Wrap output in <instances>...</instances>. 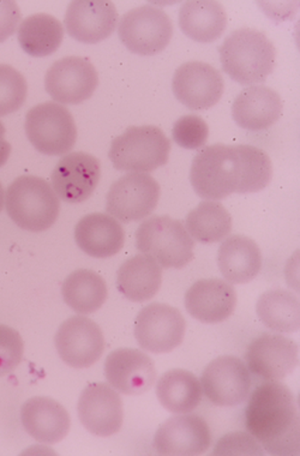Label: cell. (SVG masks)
Listing matches in <instances>:
<instances>
[{
  "label": "cell",
  "mask_w": 300,
  "mask_h": 456,
  "mask_svg": "<svg viewBox=\"0 0 300 456\" xmlns=\"http://www.w3.org/2000/svg\"><path fill=\"white\" fill-rule=\"evenodd\" d=\"M272 177L271 158L249 144L217 143L203 148L192 160L190 182L202 199H226L231 193H254L267 188Z\"/></svg>",
  "instance_id": "6da1fadb"
},
{
  "label": "cell",
  "mask_w": 300,
  "mask_h": 456,
  "mask_svg": "<svg viewBox=\"0 0 300 456\" xmlns=\"http://www.w3.org/2000/svg\"><path fill=\"white\" fill-rule=\"evenodd\" d=\"M245 428L269 454L299 455L298 403L284 383L256 387L245 409Z\"/></svg>",
  "instance_id": "7a4b0ae2"
},
{
  "label": "cell",
  "mask_w": 300,
  "mask_h": 456,
  "mask_svg": "<svg viewBox=\"0 0 300 456\" xmlns=\"http://www.w3.org/2000/svg\"><path fill=\"white\" fill-rule=\"evenodd\" d=\"M223 70L241 86L265 82L275 68L277 51L265 34L253 28L234 30L219 47Z\"/></svg>",
  "instance_id": "3957f363"
},
{
  "label": "cell",
  "mask_w": 300,
  "mask_h": 456,
  "mask_svg": "<svg viewBox=\"0 0 300 456\" xmlns=\"http://www.w3.org/2000/svg\"><path fill=\"white\" fill-rule=\"evenodd\" d=\"M5 209L17 226L39 233L56 224L61 202L45 179L20 175L6 190Z\"/></svg>",
  "instance_id": "277c9868"
},
{
  "label": "cell",
  "mask_w": 300,
  "mask_h": 456,
  "mask_svg": "<svg viewBox=\"0 0 300 456\" xmlns=\"http://www.w3.org/2000/svg\"><path fill=\"white\" fill-rule=\"evenodd\" d=\"M136 248L165 269H182L194 260V240L182 221L168 216L144 220L137 228Z\"/></svg>",
  "instance_id": "5b68a950"
},
{
  "label": "cell",
  "mask_w": 300,
  "mask_h": 456,
  "mask_svg": "<svg viewBox=\"0 0 300 456\" xmlns=\"http://www.w3.org/2000/svg\"><path fill=\"white\" fill-rule=\"evenodd\" d=\"M171 142L160 127L131 126L113 140L109 158L118 171H154L166 165Z\"/></svg>",
  "instance_id": "8992f818"
},
{
  "label": "cell",
  "mask_w": 300,
  "mask_h": 456,
  "mask_svg": "<svg viewBox=\"0 0 300 456\" xmlns=\"http://www.w3.org/2000/svg\"><path fill=\"white\" fill-rule=\"evenodd\" d=\"M26 134L41 154L56 157L69 153L77 140V127L67 107L57 102L34 106L26 116Z\"/></svg>",
  "instance_id": "52a82bcc"
},
{
  "label": "cell",
  "mask_w": 300,
  "mask_h": 456,
  "mask_svg": "<svg viewBox=\"0 0 300 456\" xmlns=\"http://www.w3.org/2000/svg\"><path fill=\"white\" fill-rule=\"evenodd\" d=\"M118 36L127 50L150 57L168 46L174 37V24L164 10L143 5L130 10L122 17Z\"/></svg>",
  "instance_id": "ba28073f"
},
{
  "label": "cell",
  "mask_w": 300,
  "mask_h": 456,
  "mask_svg": "<svg viewBox=\"0 0 300 456\" xmlns=\"http://www.w3.org/2000/svg\"><path fill=\"white\" fill-rule=\"evenodd\" d=\"M160 200V185L150 175L130 172L113 183L106 196V212L124 224L150 216Z\"/></svg>",
  "instance_id": "9c48e42d"
},
{
  "label": "cell",
  "mask_w": 300,
  "mask_h": 456,
  "mask_svg": "<svg viewBox=\"0 0 300 456\" xmlns=\"http://www.w3.org/2000/svg\"><path fill=\"white\" fill-rule=\"evenodd\" d=\"M186 322L181 311L167 304L143 307L134 320V338L143 350L168 354L184 340Z\"/></svg>",
  "instance_id": "30bf717a"
},
{
  "label": "cell",
  "mask_w": 300,
  "mask_h": 456,
  "mask_svg": "<svg viewBox=\"0 0 300 456\" xmlns=\"http://www.w3.org/2000/svg\"><path fill=\"white\" fill-rule=\"evenodd\" d=\"M201 386L209 402L219 407L240 405L249 396L253 379L247 366L234 355H222L202 372Z\"/></svg>",
  "instance_id": "8fae6325"
},
{
  "label": "cell",
  "mask_w": 300,
  "mask_h": 456,
  "mask_svg": "<svg viewBox=\"0 0 300 456\" xmlns=\"http://www.w3.org/2000/svg\"><path fill=\"white\" fill-rule=\"evenodd\" d=\"M247 369L264 381H281L299 364V347L285 335L264 333L254 338L245 354Z\"/></svg>",
  "instance_id": "7c38bea8"
},
{
  "label": "cell",
  "mask_w": 300,
  "mask_h": 456,
  "mask_svg": "<svg viewBox=\"0 0 300 456\" xmlns=\"http://www.w3.org/2000/svg\"><path fill=\"white\" fill-rule=\"evenodd\" d=\"M99 85L94 65L82 57H67L48 69L45 87L51 98L63 105H78L91 98Z\"/></svg>",
  "instance_id": "4fadbf2b"
},
{
  "label": "cell",
  "mask_w": 300,
  "mask_h": 456,
  "mask_svg": "<svg viewBox=\"0 0 300 456\" xmlns=\"http://www.w3.org/2000/svg\"><path fill=\"white\" fill-rule=\"evenodd\" d=\"M54 344L61 361L75 369L94 365L105 351V338L98 324L85 316H74L61 324Z\"/></svg>",
  "instance_id": "5bb4252c"
},
{
  "label": "cell",
  "mask_w": 300,
  "mask_h": 456,
  "mask_svg": "<svg viewBox=\"0 0 300 456\" xmlns=\"http://www.w3.org/2000/svg\"><path fill=\"white\" fill-rule=\"evenodd\" d=\"M100 177L99 159L84 151H74L58 161L51 181L58 199L76 205L87 201L98 188Z\"/></svg>",
  "instance_id": "9a60e30c"
},
{
  "label": "cell",
  "mask_w": 300,
  "mask_h": 456,
  "mask_svg": "<svg viewBox=\"0 0 300 456\" xmlns=\"http://www.w3.org/2000/svg\"><path fill=\"white\" fill-rule=\"evenodd\" d=\"M212 444L209 425L196 414H181L160 425L154 436V449L158 455H201Z\"/></svg>",
  "instance_id": "2e32d148"
},
{
  "label": "cell",
  "mask_w": 300,
  "mask_h": 456,
  "mask_svg": "<svg viewBox=\"0 0 300 456\" xmlns=\"http://www.w3.org/2000/svg\"><path fill=\"white\" fill-rule=\"evenodd\" d=\"M77 412L85 430L95 436H112L123 425L122 397L106 383H91L85 387L79 396Z\"/></svg>",
  "instance_id": "e0dca14e"
},
{
  "label": "cell",
  "mask_w": 300,
  "mask_h": 456,
  "mask_svg": "<svg viewBox=\"0 0 300 456\" xmlns=\"http://www.w3.org/2000/svg\"><path fill=\"white\" fill-rule=\"evenodd\" d=\"M222 74L210 64L189 61L175 70L172 89L178 102L189 110H208L216 105L223 94Z\"/></svg>",
  "instance_id": "ac0fdd59"
},
{
  "label": "cell",
  "mask_w": 300,
  "mask_h": 456,
  "mask_svg": "<svg viewBox=\"0 0 300 456\" xmlns=\"http://www.w3.org/2000/svg\"><path fill=\"white\" fill-rule=\"evenodd\" d=\"M107 382L126 395H141L154 386L157 369L153 359L136 348H118L107 355Z\"/></svg>",
  "instance_id": "d6986e66"
},
{
  "label": "cell",
  "mask_w": 300,
  "mask_h": 456,
  "mask_svg": "<svg viewBox=\"0 0 300 456\" xmlns=\"http://www.w3.org/2000/svg\"><path fill=\"white\" fill-rule=\"evenodd\" d=\"M64 23L72 39L94 45L115 32L118 12L107 0H76L69 5Z\"/></svg>",
  "instance_id": "ffe728a7"
},
{
  "label": "cell",
  "mask_w": 300,
  "mask_h": 456,
  "mask_svg": "<svg viewBox=\"0 0 300 456\" xmlns=\"http://www.w3.org/2000/svg\"><path fill=\"white\" fill-rule=\"evenodd\" d=\"M185 307L199 322H223L234 313L237 292L232 283L222 279L199 280L185 293Z\"/></svg>",
  "instance_id": "44dd1931"
},
{
  "label": "cell",
  "mask_w": 300,
  "mask_h": 456,
  "mask_svg": "<svg viewBox=\"0 0 300 456\" xmlns=\"http://www.w3.org/2000/svg\"><path fill=\"white\" fill-rule=\"evenodd\" d=\"M24 429L37 442L56 444L70 430V414L61 403L47 396H36L20 409Z\"/></svg>",
  "instance_id": "7402d4cb"
},
{
  "label": "cell",
  "mask_w": 300,
  "mask_h": 456,
  "mask_svg": "<svg viewBox=\"0 0 300 456\" xmlns=\"http://www.w3.org/2000/svg\"><path fill=\"white\" fill-rule=\"evenodd\" d=\"M282 100L279 93L265 86H251L238 94L232 105L237 126L249 131L268 129L280 119Z\"/></svg>",
  "instance_id": "603a6c76"
},
{
  "label": "cell",
  "mask_w": 300,
  "mask_h": 456,
  "mask_svg": "<svg viewBox=\"0 0 300 456\" xmlns=\"http://www.w3.org/2000/svg\"><path fill=\"white\" fill-rule=\"evenodd\" d=\"M77 247L91 257L109 258L118 254L126 243L122 224L103 213L88 214L75 227Z\"/></svg>",
  "instance_id": "cb8c5ba5"
},
{
  "label": "cell",
  "mask_w": 300,
  "mask_h": 456,
  "mask_svg": "<svg viewBox=\"0 0 300 456\" xmlns=\"http://www.w3.org/2000/svg\"><path fill=\"white\" fill-rule=\"evenodd\" d=\"M217 265L230 283L253 281L262 268V252L256 241L241 234L225 238L217 251Z\"/></svg>",
  "instance_id": "d4e9b609"
},
{
  "label": "cell",
  "mask_w": 300,
  "mask_h": 456,
  "mask_svg": "<svg viewBox=\"0 0 300 456\" xmlns=\"http://www.w3.org/2000/svg\"><path fill=\"white\" fill-rule=\"evenodd\" d=\"M162 268L150 256L141 254L124 262L117 273V288L126 299L143 303L161 288Z\"/></svg>",
  "instance_id": "484cf974"
},
{
  "label": "cell",
  "mask_w": 300,
  "mask_h": 456,
  "mask_svg": "<svg viewBox=\"0 0 300 456\" xmlns=\"http://www.w3.org/2000/svg\"><path fill=\"white\" fill-rule=\"evenodd\" d=\"M179 27L190 39L202 44L213 43L225 32V9L214 0L186 2L179 10Z\"/></svg>",
  "instance_id": "4316f807"
},
{
  "label": "cell",
  "mask_w": 300,
  "mask_h": 456,
  "mask_svg": "<svg viewBox=\"0 0 300 456\" xmlns=\"http://www.w3.org/2000/svg\"><path fill=\"white\" fill-rule=\"evenodd\" d=\"M202 393L201 382L188 370H168L157 385L158 402L171 413L192 412L201 403Z\"/></svg>",
  "instance_id": "83f0119b"
},
{
  "label": "cell",
  "mask_w": 300,
  "mask_h": 456,
  "mask_svg": "<svg viewBox=\"0 0 300 456\" xmlns=\"http://www.w3.org/2000/svg\"><path fill=\"white\" fill-rule=\"evenodd\" d=\"M107 293L105 280L89 269H78L71 273L61 286L64 302L81 315H89L98 311L105 304Z\"/></svg>",
  "instance_id": "f1b7e54d"
},
{
  "label": "cell",
  "mask_w": 300,
  "mask_h": 456,
  "mask_svg": "<svg viewBox=\"0 0 300 456\" xmlns=\"http://www.w3.org/2000/svg\"><path fill=\"white\" fill-rule=\"evenodd\" d=\"M63 37V26L56 17L47 13L27 17L17 33L20 48L36 58L53 54L61 47Z\"/></svg>",
  "instance_id": "f546056e"
},
{
  "label": "cell",
  "mask_w": 300,
  "mask_h": 456,
  "mask_svg": "<svg viewBox=\"0 0 300 456\" xmlns=\"http://www.w3.org/2000/svg\"><path fill=\"white\" fill-rule=\"evenodd\" d=\"M257 316L265 327L277 333L299 330L300 305L298 297L288 289H271L257 300Z\"/></svg>",
  "instance_id": "4dcf8cb0"
},
{
  "label": "cell",
  "mask_w": 300,
  "mask_h": 456,
  "mask_svg": "<svg viewBox=\"0 0 300 456\" xmlns=\"http://www.w3.org/2000/svg\"><path fill=\"white\" fill-rule=\"evenodd\" d=\"M186 230L191 238L202 244H213L229 237L232 231V216L222 203H199L186 216Z\"/></svg>",
  "instance_id": "1f68e13d"
},
{
  "label": "cell",
  "mask_w": 300,
  "mask_h": 456,
  "mask_svg": "<svg viewBox=\"0 0 300 456\" xmlns=\"http://www.w3.org/2000/svg\"><path fill=\"white\" fill-rule=\"evenodd\" d=\"M28 85L26 78L10 65L0 64V117L19 110L26 102Z\"/></svg>",
  "instance_id": "d6a6232c"
},
{
  "label": "cell",
  "mask_w": 300,
  "mask_h": 456,
  "mask_svg": "<svg viewBox=\"0 0 300 456\" xmlns=\"http://www.w3.org/2000/svg\"><path fill=\"white\" fill-rule=\"evenodd\" d=\"M209 136V127L201 117L188 114L174 123L172 137L184 150H199L205 146Z\"/></svg>",
  "instance_id": "836d02e7"
},
{
  "label": "cell",
  "mask_w": 300,
  "mask_h": 456,
  "mask_svg": "<svg viewBox=\"0 0 300 456\" xmlns=\"http://www.w3.org/2000/svg\"><path fill=\"white\" fill-rule=\"evenodd\" d=\"M24 342L19 331L0 324V376L9 375L22 362Z\"/></svg>",
  "instance_id": "e575fe53"
},
{
  "label": "cell",
  "mask_w": 300,
  "mask_h": 456,
  "mask_svg": "<svg viewBox=\"0 0 300 456\" xmlns=\"http://www.w3.org/2000/svg\"><path fill=\"white\" fill-rule=\"evenodd\" d=\"M213 455H264V448L249 433H231L217 442Z\"/></svg>",
  "instance_id": "d590c367"
},
{
  "label": "cell",
  "mask_w": 300,
  "mask_h": 456,
  "mask_svg": "<svg viewBox=\"0 0 300 456\" xmlns=\"http://www.w3.org/2000/svg\"><path fill=\"white\" fill-rule=\"evenodd\" d=\"M22 13L19 5L12 0H0V44L15 33Z\"/></svg>",
  "instance_id": "8d00e7d4"
},
{
  "label": "cell",
  "mask_w": 300,
  "mask_h": 456,
  "mask_svg": "<svg viewBox=\"0 0 300 456\" xmlns=\"http://www.w3.org/2000/svg\"><path fill=\"white\" fill-rule=\"evenodd\" d=\"M12 154V146L5 140V127L0 122V167H3Z\"/></svg>",
  "instance_id": "74e56055"
},
{
  "label": "cell",
  "mask_w": 300,
  "mask_h": 456,
  "mask_svg": "<svg viewBox=\"0 0 300 456\" xmlns=\"http://www.w3.org/2000/svg\"><path fill=\"white\" fill-rule=\"evenodd\" d=\"M5 197L4 189H3L2 183H0V212H2L3 206H4Z\"/></svg>",
  "instance_id": "f35d334b"
}]
</instances>
